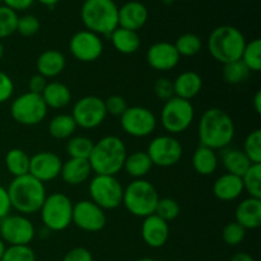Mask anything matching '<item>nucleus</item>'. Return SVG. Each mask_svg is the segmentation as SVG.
<instances>
[{
    "mask_svg": "<svg viewBox=\"0 0 261 261\" xmlns=\"http://www.w3.org/2000/svg\"><path fill=\"white\" fill-rule=\"evenodd\" d=\"M236 134L232 117L224 110L213 107L208 109L199 121L200 144L213 150L224 149L231 144Z\"/></svg>",
    "mask_w": 261,
    "mask_h": 261,
    "instance_id": "1",
    "label": "nucleus"
},
{
    "mask_svg": "<svg viewBox=\"0 0 261 261\" xmlns=\"http://www.w3.org/2000/svg\"><path fill=\"white\" fill-rule=\"evenodd\" d=\"M126 155L125 143L119 137L107 135L94 143L88 161L96 175L116 176L124 167Z\"/></svg>",
    "mask_w": 261,
    "mask_h": 261,
    "instance_id": "2",
    "label": "nucleus"
},
{
    "mask_svg": "<svg viewBox=\"0 0 261 261\" xmlns=\"http://www.w3.org/2000/svg\"><path fill=\"white\" fill-rule=\"evenodd\" d=\"M7 190L12 208L22 214H35L40 212L47 196L45 184L30 173L13 178Z\"/></svg>",
    "mask_w": 261,
    "mask_h": 261,
    "instance_id": "3",
    "label": "nucleus"
},
{
    "mask_svg": "<svg viewBox=\"0 0 261 261\" xmlns=\"http://www.w3.org/2000/svg\"><path fill=\"white\" fill-rule=\"evenodd\" d=\"M81 18L86 30L110 36L119 27V7L114 0H84Z\"/></svg>",
    "mask_w": 261,
    "mask_h": 261,
    "instance_id": "4",
    "label": "nucleus"
},
{
    "mask_svg": "<svg viewBox=\"0 0 261 261\" xmlns=\"http://www.w3.org/2000/svg\"><path fill=\"white\" fill-rule=\"evenodd\" d=\"M246 38L239 28L233 25H219L214 28L208 38L209 54L218 63L228 64L241 59Z\"/></svg>",
    "mask_w": 261,
    "mask_h": 261,
    "instance_id": "5",
    "label": "nucleus"
},
{
    "mask_svg": "<svg viewBox=\"0 0 261 261\" xmlns=\"http://www.w3.org/2000/svg\"><path fill=\"white\" fill-rule=\"evenodd\" d=\"M160 195L153 184L144 178L134 180L124 189L122 204L133 216L145 218L155 212Z\"/></svg>",
    "mask_w": 261,
    "mask_h": 261,
    "instance_id": "6",
    "label": "nucleus"
},
{
    "mask_svg": "<svg viewBox=\"0 0 261 261\" xmlns=\"http://www.w3.org/2000/svg\"><path fill=\"white\" fill-rule=\"evenodd\" d=\"M73 203L63 193L46 196L40 209L41 221L48 231H65L73 223Z\"/></svg>",
    "mask_w": 261,
    "mask_h": 261,
    "instance_id": "7",
    "label": "nucleus"
},
{
    "mask_svg": "<svg viewBox=\"0 0 261 261\" xmlns=\"http://www.w3.org/2000/svg\"><path fill=\"white\" fill-rule=\"evenodd\" d=\"M195 110L190 101L172 97L163 105L161 111V124L170 134H181L193 124Z\"/></svg>",
    "mask_w": 261,
    "mask_h": 261,
    "instance_id": "8",
    "label": "nucleus"
},
{
    "mask_svg": "<svg viewBox=\"0 0 261 261\" xmlns=\"http://www.w3.org/2000/svg\"><path fill=\"white\" fill-rule=\"evenodd\" d=\"M89 195L103 211H114L122 204L124 188L116 176L96 175L89 182Z\"/></svg>",
    "mask_w": 261,
    "mask_h": 261,
    "instance_id": "9",
    "label": "nucleus"
},
{
    "mask_svg": "<svg viewBox=\"0 0 261 261\" xmlns=\"http://www.w3.org/2000/svg\"><path fill=\"white\" fill-rule=\"evenodd\" d=\"M10 115L18 124L24 126H35L45 120L47 115V106L43 102L41 94L25 92L12 102Z\"/></svg>",
    "mask_w": 261,
    "mask_h": 261,
    "instance_id": "10",
    "label": "nucleus"
},
{
    "mask_svg": "<svg viewBox=\"0 0 261 261\" xmlns=\"http://www.w3.org/2000/svg\"><path fill=\"white\" fill-rule=\"evenodd\" d=\"M76 126L82 129H96L107 116L103 99L97 96H86L75 102L71 112Z\"/></svg>",
    "mask_w": 261,
    "mask_h": 261,
    "instance_id": "11",
    "label": "nucleus"
},
{
    "mask_svg": "<svg viewBox=\"0 0 261 261\" xmlns=\"http://www.w3.org/2000/svg\"><path fill=\"white\" fill-rule=\"evenodd\" d=\"M120 125L130 137L145 138L157 127V117L147 107L132 106L120 116Z\"/></svg>",
    "mask_w": 261,
    "mask_h": 261,
    "instance_id": "12",
    "label": "nucleus"
},
{
    "mask_svg": "<svg viewBox=\"0 0 261 261\" xmlns=\"http://www.w3.org/2000/svg\"><path fill=\"white\" fill-rule=\"evenodd\" d=\"M147 153L153 166L172 167L182 158L184 148L172 135H160L149 143Z\"/></svg>",
    "mask_w": 261,
    "mask_h": 261,
    "instance_id": "13",
    "label": "nucleus"
},
{
    "mask_svg": "<svg viewBox=\"0 0 261 261\" xmlns=\"http://www.w3.org/2000/svg\"><path fill=\"white\" fill-rule=\"evenodd\" d=\"M36 229L24 216H8L0 222V237L9 246L28 245L35 239Z\"/></svg>",
    "mask_w": 261,
    "mask_h": 261,
    "instance_id": "14",
    "label": "nucleus"
},
{
    "mask_svg": "<svg viewBox=\"0 0 261 261\" xmlns=\"http://www.w3.org/2000/svg\"><path fill=\"white\" fill-rule=\"evenodd\" d=\"M70 54L81 63H93L101 58L103 53V42L101 36L88 30L78 31L69 41Z\"/></svg>",
    "mask_w": 261,
    "mask_h": 261,
    "instance_id": "15",
    "label": "nucleus"
},
{
    "mask_svg": "<svg viewBox=\"0 0 261 261\" xmlns=\"http://www.w3.org/2000/svg\"><path fill=\"white\" fill-rule=\"evenodd\" d=\"M73 223L86 232H99L106 227L107 217L92 200H81L73 206Z\"/></svg>",
    "mask_w": 261,
    "mask_h": 261,
    "instance_id": "16",
    "label": "nucleus"
},
{
    "mask_svg": "<svg viewBox=\"0 0 261 261\" xmlns=\"http://www.w3.org/2000/svg\"><path fill=\"white\" fill-rule=\"evenodd\" d=\"M63 161L54 152H42L36 153L30 158V173L41 182H48L60 176Z\"/></svg>",
    "mask_w": 261,
    "mask_h": 261,
    "instance_id": "17",
    "label": "nucleus"
},
{
    "mask_svg": "<svg viewBox=\"0 0 261 261\" xmlns=\"http://www.w3.org/2000/svg\"><path fill=\"white\" fill-rule=\"evenodd\" d=\"M147 61L150 68L158 71H168L176 68L180 61V55L176 51L173 43L161 41L148 48Z\"/></svg>",
    "mask_w": 261,
    "mask_h": 261,
    "instance_id": "18",
    "label": "nucleus"
},
{
    "mask_svg": "<svg viewBox=\"0 0 261 261\" xmlns=\"http://www.w3.org/2000/svg\"><path fill=\"white\" fill-rule=\"evenodd\" d=\"M143 241L153 249L165 246L170 237V226L155 214L145 217L142 224Z\"/></svg>",
    "mask_w": 261,
    "mask_h": 261,
    "instance_id": "19",
    "label": "nucleus"
},
{
    "mask_svg": "<svg viewBox=\"0 0 261 261\" xmlns=\"http://www.w3.org/2000/svg\"><path fill=\"white\" fill-rule=\"evenodd\" d=\"M148 17L147 7L143 3L132 0L119 8V27L138 32L148 22Z\"/></svg>",
    "mask_w": 261,
    "mask_h": 261,
    "instance_id": "20",
    "label": "nucleus"
},
{
    "mask_svg": "<svg viewBox=\"0 0 261 261\" xmlns=\"http://www.w3.org/2000/svg\"><path fill=\"white\" fill-rule=\"evenodd\" d=\"M236 223L245 229H256L261 226V199L247 198L237 205L234 212Z\"/></svg>",
    "mask_w": 261,
    "mask_h": 261,
    "instance_id": "21",
    "label": "nucleus"
},
{
    "mask_svg": "<svg viewBox=\"0 0 261 261\" xmlns=\"http://www.w3.org/2000/svg\"><path fill=\"white\" fill-rule=\"evenodd\" d=\"M92 173L91 165L88 160L81 158H69L66 162H63L60 176L64 182L68 185H81L86 182Z\"/></svg>",
    "mask_w": 261,
    "mask_h": 261,
    "instance_id": "22",
    "label": "nucleus"
},
{
    "mask_svg": "<svg viewBox=\"0 0 261 261\" xmlns=\"http://www.w3.org/2000/svg\"><path fill=\"white\" fill-rule=\"evenodd\" d=\"M203 88V79L196 71H184L173 81L175 97L190 101L198 96Z\"/></svg>",
    "mask_w": 261,
    "mask_h": 261,
    "instance_id": "23",
    "label": "nucleus"
},
{
    "mask_svg": "<svg viewBox=\"0 0 261 261\" xmlns=\"http://www.w3.org/2000/svg\"><path fill=\"white\" fill-rule=\"evenodd\" d=\"M213 193L217 199L222 201H233L244 193V184L240 176L224 173L216 180L213 185Z\"/></svg>",
    "mask_w": 261,
    "mask_h": 261,
    "instance_id": "24",
    "label": "nucleus"
},
{
    "mask_svg": "<svg viewBox=\"0 0 261 261\" xmlns=\"http://www.w3.org/2000/svg\"><path fill=\"white\" fill-rule=\"evenodd\" d=\"M66 59L63 53L58 50H46L38 56L36 61V68L38 74L45 76L46 79L55 78L60 75L65 69Z\"/></svg>",
    "mask_w": 261,
    "mask_h": 261,
    "instance_id": "25",
    "label": "nucleus"
},
{
    "mask_svg": "<svg viewBox=\"0 0 261 261\" xmlns=\"http://www.w3.org/2000/svg\"><path fill=\"white\" fill-rule=\"evenodd\" d=\"M47 109L61 110L71 101V91L61 82H50L41 94Z\"/></svg>",
    "mask_w": 261,
    "mask_h": 261,
    "instance_id": "26",
    "label": "nucleus"
},
{
    "mask_svg": "<svg viewBox=\"0 0 261 261\" xmlns=\"http://www.w3.org/2000/svg\"><path fill=\"white\" fill-rule=\"evenodd\" d=\"M109 37L111 38V43L115 50L119 51L120 54H124V55L135 54L139 50L140 43H142L138 32L125 30L121 27H117Z\"/></svg>",
    "mask_w": 261,
    "mask_h": 261,
    "instance_id": "27",
    "label": "nucleus"
},
{
    "mask_svg": "<svg viewBox=\"0 0 261 261\" xmlns=\"http://www.w3.org/2000/svg\"><path fill=\"white\" fill-rule=\"evenodd\" d=\"M193 167L195 172L201 176H209L216 172L218 167V155L216 150L199 145L193 154Z\"/></svg>",
    "mask_w": 261,
    "mask_h": 261,
    "instance_id": "28",
    "label": "nucleus"
},
{
    "mask_svg": "<svg viewBox=\"0 0 261 261\" xmlns=\"http://www.w3.org/2000/svg\"><path fill=\"white\" fill-rule=\"evenodd\" d=\"M152 167L153 163L150 161L148 153L139 150V152H134L132 154L126 155V160H125L124 167L122 168L133 178L139 180V178H143L144 176H147L149 173V171L152 170Z\"/></svg>",
    "mask_w": 261,
    "mask_h": 261,
    "instance_id": "29",
    "label": "nucleus"
},
{
    "mask_svg": "<svg viewBox=\"0 0 261 261\" xmlns=\"http://www.w3.org/2000/svg\"><path fill=\"white\" fill-rule=\"evenodd\" d=\"M222 162H223L227 173L240 176V177H242L245 175V172L250 168V166L252 165L249 158L246 157V154L244 153V150L236 149V148H233V149H227L226 152H223Z\"/></svg>",
    "mask_w": 261,
    "mask_h": 261,
    "instance_id": "30",
    "label": "nucleus"
},
{
    "mask_svg": "<svg viewBox=\"0 0 261 261\" xmlns=\"http://www.w3.org/2000/svg\"><path fill=\"white\" fill-rule=\"evenodd\" d=\"M76 129V124L73 116L68 114L56 115L48 122V133L54 139L64 140L71 138Z\"/></svg>",
    "mask_w": 261,
    "mask_h": 261,
    "instance_id": "31",
    "label": "nucleus"
},
{
    "mask_svg": "<svg viewBox=\"0 0 261 261\" xmlns=\"http://www.w3.org/2000/svg\"><path fill=\"white\" fill-rule=\"evenodd\" d=\"M30 155L19 148H13L5 155V167L14 177L27 175L30 171Z\"/></svg>",
    "mask_w": 261,
    "mask_h": 261,
    "instance_id": "32",
    "label": "nucleus"
},
{
    "mask_svg": "<svg viewBox=\"0 0 261 261\" xmlns=\"http://www.w3.org/2000/svg\"><path fill=\"white\" fill-rule=\"evenodd\" d=\"M93 140L91 138L78 135V137L69 138L66 143V152L70 158H81V160H88L93 149Z\"/></svg>",
    "mask_w": 261,
    "mask_h": 261,
    "instance_id": "33",
    "label": "nucleus"
},
{
    "mask_svg": "<svg viewBox=\"0 0 261 261\" xmlns=\"http://www.w3.org/2000/svg\"><path fill=\"white\" fill-rule=\"evenodd\" d=\"M173 46H175L180 58L181 56L191 58V56H195L196 54L200 53L203 43H201L200 37L195 33H184L176 40Z\"/></svg>",
    "mask_w": 261,
    "mask_h": 261,
    "instance_id": "34",
    "label": "nucleus"
},
{
    "mask_svg": "<svg viewBox=\"0 0 261 261\" xmlns=\"http://www.w3.org/2000/svg\"><path fill=\"white\" fill-rule=\"evenodd\" d=\"M241 178L250 198L261 199V163H252Z\"/></svg>",
    "mask_w": 261,
    "mask_h": 261,
    "instance_id": "35",
    "label": "nucleus"
},
{
    "mask_svg": "<svg viewBox=\"0 0 261 261\" xmlns=\"http://www.w3.org/2000/svg\"><path fill=\"white\" fill-rule=\"evenodd\" d=\"M240 60L249 68L250 71H260L261 70V40H255L246 42Z\"/></svg>",
    "mask_w": 261,
    "mask_h": 261,
    "instance_id": "36",
    "label": "nucleus"
},
{
    "mask_svg": "<svg viewBox=\"0 0 261 261\" xmlns=\"http://www.w3.org/2000/svg\"><path fill=\"white\" fill-rule=\"evenodd\" d=\"M250 73H251V71L249 70V68H247L241 60L224 64L223 70H222L223 79L228 84L244 83V82L249 78Z\"/></svg>",
    "mask_w": 261,
    "mask_h": 261,
    "instance_id": "37",
    "label": "nucleus"
},
{
    "mask_svg": "<svg viewBox=\"0 0 261 261\" xmlns=\"http://www.w3.org/2000/svg\"><path fill=\"white\" fill-rule=\"evenodd\" d=\"M18 14L5 5H0V40L17 32Z\"/></svg>",
    "mask_w": 261,
    "mask_h": 261,
    "instance_id": "38",
    "label": "nucleus"
},
{
    "mask_svg": "<svg viewBox=\"0 0 261 261\" xmlns=\"http://www.w3.org/2000/svg\"><path fill=\"white\" fill-rule=\"evenodd\" d=\"M244 153L251 163H261V130L250 133L244 143Z\"/></svg>",
    "mask_w": 261,
    "mask_h": 261,
    "instance_id": "39",
    "label": "nucleus"
},
{
    "mask_svg": "<svg viewBox=\"0 0 261 261\" xmlns=\"http://www.w3.org/2000/svg\"><path fill=\"white\" fill-rule=\"evenodd\" d=\"M180 212H181V208L175 199L163 198L158 200L154 214L168 223V222L177 218V217L180 216Z\"/></svg>",
    "mask_w": 261,
    "mask_h": 261,
    "instance_id": "40",
    "label": "nucleus"
},
{
    "mask_svg": "<svg viewBox=\"0 0 261 261\" xmlns=\"http://www.w3.org/2000/svg\"><path fill=\"white\" fill-rule=\"evenodd\" d=\"M0 261H36V254L28 245L9 246Z\"/></svg>",
    "mask_w": 261,
    "mask_h": 261,
    "instance_id": "41",
    "label": "nucleus"
},
{
    "mask_svg": "<svg viewBox=\"0 0 261 261\" xmlns=\"http://www.w3.org/2000/svg\"><path fill=\"white\" fill-rule=\"evenodd\" d=\"M245 237H246V229L236 222H231L227 224L222 232V239H223L224 244L228 246H237L244 241Z\"/></svg>",
    "mask_w": 261,
    "mask_h": 261,
    "instance_id": "42",
    "label": "nucleus"
},
{
    "mask_svg": "<svg viewBox=\"0 0 261 261\" xmlns=\"http://www.w3.org/2000/svg\"><path fill=\"white\" fill-rule=\"evenodd\" d=\"M41 23L37 17L32 14H25L18 17L17 32L23 37H32L40 31Z\"/></svg>",
    "mask_w": 261,
    "mask_h": 261,
    "instance_id": "43",
    "label": "nucleus"
},
{
    "mask_svg": "<svg viewBox=\"0 0 261 261\" xmlns=\"http://www.w3.org/2000/svg\"><path fill=\"white\" fill-rule=\"evenodd\" d=\"M105 107H106V112L112 116H121L127 109L126 99L119 94H112V96L107 97L103 99Z\"/></svg>",
    "mask_w": 261,
    "mask_h": 261,
    "instance_id": "44",
    "label": "nucleus"
},
{
    "mask_svg": "<svg viewBox=\"0 0 261 261\" xmlns=\"http://www.w3.org/2000/svg\"><path fill=\"white\" fill-rule=\"evenodd\" d=\"M154 93L157 98L162 99V101H168L172 97H175V92H173V82H171L168 78H158L154 83Z\"/></svg>",
    "mask_w": 261,
    "mask_h": 261,
    "instance_id": "45",
    "label": "nucleus"
},
{
    "mask_svg": "<svg viewBox=\"0 0 261 261\" xmlns=\"http://www.w3.org/2000/svg\"><path fill=\"white\" fill-rule=\"evenodd\" d=\"M13 93H14V83L12 78L7 73L0 70V105L9 101Z\"/></svg>",
    "mask_w": 261,
    "mask_h": 261,
    "instance_id": "46",
    "label": "nucleus"
},
{
    "mask_svg": "<svg viewBox=\"0 0 261 261\" xmlns=\"http://www.w3.org/2000/svg\"><path fill=\"white\" fill-rule=\"evenodd\" d=\"M63 261H93L91 251L84 247H74L70 251L66 252Z\"/></svg>",
    "mask_w": 261,
    "mask_h": 261,
    "instance_id": "47",
    "label": "nucleus"
},
{
    "mask_svg": "<svg viewBox=\"0 0 261 261\" xmlns=\"http://www.w3.org/2000/svg\"><path fill=\"white\" fill-rule=\"evenodd\" d=\"M46 86H47V79L37 73L31 76L30 82H28V92L35 94H42Z\"/></svg>",
    "mask_w": 261,
    "mask_h": 261,
    "instance_id": "48",
    "label": "nucleus"
},
{
    "mask_svg": "<svg viewBox=\"0 0 261 261\" xmlns=\"http://www.w3.org/2000/svg\"><path fill=\"white\" fill-rule=\"evenodd\" d=\"M12 211V204H10L9 194L5 188L0 185V219H4L5 217L9 216Z\"/></svg>",
    "mask_w": 261,
    "mask_h": 261,
    "instance_id": "49",
    "label": "nucleus"
},
{
    "mask_svg": "<svg viewBox=\"0 0 261 261\" xmlns=\"http://www.w3.org/2000/svg\"><path fill=\"white\" fill-rule=\"evenodd\" d=\"M35 0H3V4L14 12H23L32 7Z\"/></svg>",
    "mask_w": 261,
    "mask_h": 261,
    "instance_id": "50",
    "label": "nucleus"
},
{
    "mask_svg": "<svg viewBox=\"0 0 261 261\" xmlns=\"http://www.w3.org/2000/svg\"><path fill=\"white\" fill-rule=\"evenodd\" d=\"M231 261H255V259L251 255L246 254V252H239V254L232 257Z\"/></svg>",
    "mask_w": 261,
    "mask_h": 261,
    "instance_id": "51",
    "label": "nucleus"
},
{
    "mask_svg": "<svg viewBox=\"0 0 261 261\" xmlns=\"http://www.w3.org/2000/svg\"><path fill=\"white\" fill-rule=\"evenodd\" d=\"M252 103H254L255 112H256L257 115H260L261 114V92L260 91L256 92V94H255Z\"/></svg>",
    "mask_w": 261,
    "mask_h": 261,
    "instance_id": "52",
    "label": "nucleus"
},
{
    "mask_svg": "<svg viewBox=\"0 0 261 261\" xmlns=\"http://www.w3.org/2000/svg\"><path fill=\"white\" fill-rule=\"evenodd\" d=\"M35 2H38L40 4L45 5V7L53 8V7H55L56 4H59V3H60V0H35Z\"/></svg>",
    "mask_w": 261,
    "mask_h": 261,
    "instance_id": "53",
    "label": "nucleus"
},
{
    "mask_svg": "<svg viewBox=\"0 0 261 261\" xmlns=\"http://www.w3.org/2000/svg\"><path fill=\"white\" fill-rule=\"evenodd\" d=\"M5 249H7V246H5V242L3 241L2 237H0V260H2L3 255H4L5 252Z\"/></svg>",
    "mask_w": 261,
    "mask_h": 261,
    "instance_id": "54",
    "label": "nucleus"
},
{
    "mask_svg": "<svg viewBox=\"0 0 261 261\" xmlns=\"http://www.w3.org/2000/svg\"><path fill=\"white\" fill-rule=\"evenodd\" d=\"M3 56H4V46H3V43L0 42V60L3 59Z\"/></svg>",
    "mask_w": 261,
    "mask_h": 261,
    "instance_id": "55",
    "label": "nucleus"
},
{
    "mask_svg": "<svg viewBox=\"0 0 261 261\" xmlns=\"http://www.w3.org/2000/svg\"><path fill=\"white\" fill-rule=\"evenodd\" d=\"M161 2H162L165 5H171V4H173L176 0H161Z\"/></svg>",
    "mask_w": 261,
    "mask_h": 261,
    "instance_id": "56",
    "label": "nucleus"
},
{
    "mask_svg": "<svg viewBox=\"0 0 261 261\" xmlns=\"http://www.w3.org/2000/svg\"><path fill=\"white\" fill-rule=\"evenodd\" d=\"M137 261H157V260L152 259V257H143V259H139V260H137Z\"/></svg>",
    "mask_w": 261,
    "mask_h": 261,
    "instance_id": "57",
    "label": "nucleus"
},
{
    "mask_svg": "<svg viewBox=\"0 0 261 261\" xmlns=\"http://www.w3.org/2000/svg\"><path fill=\"white\" fill-rule=\"evenodd\" d=\"M3 4V0H0V5H2Z\"/></svg>",
    "mask_w": 261,
    "mask_h": 261,
    "instance_id": "58",
    "label": "nucleus"
}]
</instances>
